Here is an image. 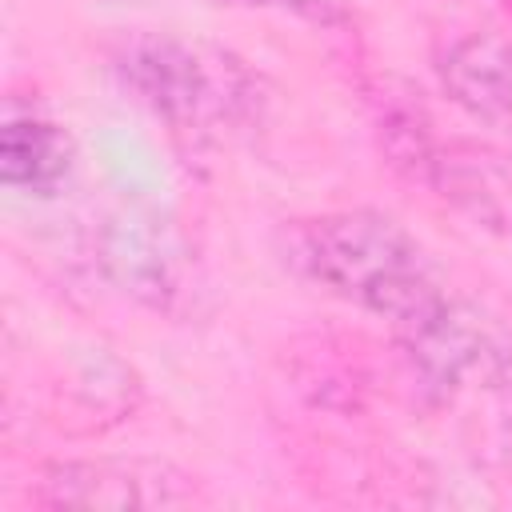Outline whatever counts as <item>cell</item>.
<instances>
[{
  "label": "cell",
  "mask_w": 512,
  "mask_h": 512,
  "mask_svg": "<svg viewBox=\"0 0 512 512\" xmlns=\"http://www.w3.org/2000/svg\"><path fill=\"white\" fill-rule=\"evenodd\" d=\"M96 264L112 288L156 312H172L188 296V248L176 224L156 212L124 208L108 216L96 232Z\"/></svg>",
  "instance_id": "obj_3"
},
{
  "label": "cell",
  "mask_w": 512,
  "mask_h": 512,
  "mask_svg": "<svg viewBox=\"0 0 512 512\" xmlns=\"http://www.w3.org/2000/svg\"><path fill=\"white\" fill-rule=\"evenodd\" d=\"M120 88L188 140H224L260 116L264 92L256 72L220 44L172 32L128 36L112 52Z\"/></svg>",
  "instance_id": "obj_2"
},
{
  "label": "cell",
  "mask_w": 512,
  "mask_h": 512,
  "mask_svg": "<svg viewBox=\"0 0 512 512\" xmlns=\"http://www.w3.org/2000/svg\"><path fill=\"white\" fill-rule=\"evenodd\" d=\"M192 496L188 476L160 460H68L36 488L48 508H176Z\"/></svg>",
  "instance_id": "obj_4"
},
{
  "label": "cell",
  "mask_w": 512,
  "mask_h": 512,
  "mask_svg": "<svg viewBox=\"0 0 512 512\" xmlns=\"http://www.w3.org/2000/svg\"><path fill=\"white\" fill-rule=\"evenodd\" d=\"M216 4H244V8H280V12H308V16H324L336 0H216Z\"/></svg>",
  "instance_id": "obj_7"
},
{
  "label": "cell",
  "mask_w": 512,
  "mask_h": 512,
  "mask_svg": "<svg viewBox=\"0 0 512 512\" xmlns=\"http://www.w3.org/2000/svg\"><path fill=\"white\" fill-rule=\"evenodd\" d=\"M440 88L472 120L512 140V40L500 32H464L436 56Z\"/></svg>",
  "instance_id": "obj_5"
},
{
  "label": "cell",
  "mask_w": 512,
  "mask_h": 512,
  "mask_svg": "<svg viewBox=\"0 0 512 512\" xmlns=\"http://www.w3.org/2000/svg\"><path fill=\"white\" fill-rule=\"evenodd\" d=\"M288 260L304 280L388 320L396 332L452 296L420 240L372 208L296 220L288 228Z\"/></svg>",
  "instance_id": "obj_1"
},
{
  "label": "cell",
  "mask_w": 512,
  "mask_h": 512,
  "mask_svg": "<svg viewBox=\"0 0 512 512\" xmlns=\"http://www.w3.org/2000/svg\"><path fill=\"white\" fill-rule=\"evenodd\" d=\"M72 168V148L60 124L36 108H8L0 132V176L8 188L28 196H52Z\"/></svg>",
  "instance_id": "obj_6"
}]
</instances>
